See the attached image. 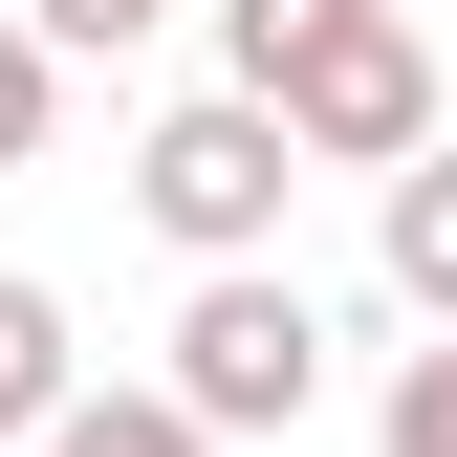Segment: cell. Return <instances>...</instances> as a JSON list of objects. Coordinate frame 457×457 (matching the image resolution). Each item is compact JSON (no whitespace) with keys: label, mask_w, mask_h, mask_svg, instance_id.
I'll use <instances>...</instances> for the list:
<instances>
[{"label":"cell","mask_w":457,"mask_h":457,"mask_svg":"<svg viewBox=\"0 0 457 457\" xmlns=\"http://www.w3.org/2000/svg\"><path fill=\"white\" fill-rule=\"evenodd\" d=\"M131 196H153V240H175V262H262L283 196H305V131H283L262 87H196V109H153Z\"/></svg>","instance_id":"6da1fadb"},{"label":"cell","mask_w":457,"mask_h":457,"mask_svg":"<svg viewBox=\"0 0 457 457\" xmlns=\"http://www.w3.org/2000/svg\"><path fill=\"white\" fill-rule=\"evenodd\" d=\"M175 392L218 436H305L327 414V305L283 262H196V305H175Z\"/></svg>","instance_id":"7a4b0ae2"},{"label":"cell","mask_w":457,"mask_h":457,"mask_svg":"<svg viewBox=\"0 0 457 457\" xmlns=\"http://www.w3.org/2000/svg\"><path fill=\"white\" fill-rule=\"evenodd\" d=\"M262 109L305 131V175H414V153H436V66H414V22H392V0H349V22H327Z\"/></svg>","instance_id":"3957f363"},{"label":"cell","mask_w":457,"mask_h":457,"mask_svg":"<svg viewBox=\"0 0 457 457\" xmlns=\"http://www.w3.org/2000/svg\"><path fill=\"white\" fill-rule=\"evenodd\" d=\"M66 414H87V349H66V305H44V283L0 262V436L44 457V436H66Z\"/></svg>","instance_id":"277c9868"},{"label":"cell","mask_w":457,"mask_h":457,"mask_svg":"<svg viewBox=\"0 0 457 457\" xmlns=\"http://www.w3.org/2000/svg\"><path fill=\"white\" fill-rule=\"evenodd\" d=\"M392 305H414V327H457V131L392 175Z\"/></svg>","instance_id":"5b68a950"},{"label":"cell","mask_w":457,"mask_h":457,"mask_svg":"<svg viewBox=\"0 0 457 457\" xmlns=\"http://www.w3.org/2000/svg\"><path fill=\"white\" fill-rule=\"evenodd\" d=\"M44 457H218V414H196V392H87Z\"/></svg>","instance_id":"8992f818"},{"label":"cell","mask_w":457,"mask_h":457,"mask_svg":"<svg viewBox=\"0 0 457 457\" xmlns=\"http://www.w3.org/2000/svg\"><path fill=\"white\" fill-rule=\"evenodd\" d=\"M44 131H66V44L0 0V175H44Z\"/></svg>","instance_id":"52a82bcc"},{"label":"cell","mask_w":457,"mask_h":457,"mask_svg":"<svg viewBox=\"0 0 457 457\" xmlns=\"http://www.w3.org/2000/svg\"><path fill=\"white\" fill-rule=\"evenodd\" d=\"M327 22H349V0H218V66H240V87H283Z\"/></svg>","instance_id":"ba28073f"},{"label":"cell","mask_w":457,"mask_h":457,"mask_svg":"<svg viewBox=\"0 0 457 457\" xmlns=\"http://www.w3.org/2000/svg\"><path fill=\"white\" fill-rule=\"evenodd\" d=\"M392 457H457V327H436L414 370H392Z\"/></svg>","instance_id":"9c48e42d"},{"label":"cell","mask_w":457,"mask_h":457,"mask_svg":"<svg viewBox=\"0 0 457 457\" xmlns=\"http://www.w3.org/2000/svg\"><path fill=\"white\" fill-rule=\"evenodd\" d=\"M22 22L66 44V66H109V44H153V22H175V0H22Z\"/></svg>","instance_id":"30bf717a"}]
</instances>
